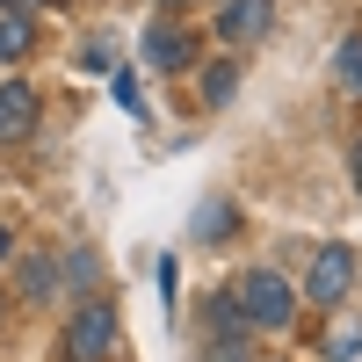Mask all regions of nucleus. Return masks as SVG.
I'll use <instances>...</instances> for the list:
<instances>
[{
  "label": "nucleus",
  "mask_w": 362,
  "mask_h": 362,
  "mask_svg": "<svg viewBox=\"0 0 362 362\" xmlns=\"http://www.w3.org/2000/svg\"><path fill=\"white\" fill-rule=\"evenodd\" d=\"M348 283H355V254L348 247H319L312 276H305V297H312V305H341Z\"/></svg>",
  "instance_id": "2"
},
{
  "label": "nucleus",
  "mask_w": 362,
  "mask_h": 362,
  "mask_svg": "<svg viewBox=\"0 0 362 362\" xmlns=\"http://www.w3.org/2000/svg\"><path fill=\"white\" fill-rule=\"evenodd\" d=\"M0 254H8V232H0Z\"/></svg>",
  "instance_id": "15"
},
{
  "label": "nucleus",
  "mask_w": 362,
  "mask_h": 362,
  "mask_svg": "<svg viewBox=\"0 0 362 362\" xmlns=\"http://www.w3.org/2000/svg\"><path fill=\"white\" fill-rule=\"evenodd\" d=\"M145 58H153L160 73H174L181 58H189V37H174V29H145Z\"/></svg>",
  "instance_id": "6"
},
{
  "label": "nucleus",
  "mask_w": 362,
  "mask_h": 362,
  "mask_svg": "<svg viewBox=\"0 0 362 362\" xmlns=\"http://www.w3.org/2000/svg\"><path fill=\"white\" fill-rule=\"evenodd\" d=\"M232 87H239V73H232V66L203 73V102H232Z\"/></svg>",
  "instance_id": "10"
},
{
  "label": "nucleus",
  "mask_w": 362,
  "mask_h": 362,
  "mask_svg": "<svg viewBox=\"0 0 362 362\" xmlns=\"http://www.w3.org/2000/svg\"><path fill=\"white\" fill-rule=\"evenodd\" d=\"M29 124H37V95H29L22 80H8L0 87V138H22Z\"/></svg>",
  "instance_id": "5"
},
{
  "label": "nucleus",
  "mask_w": 362,
  "mask_h": 362,
  "mask_svg": "<svg viewBox=\"0 0 362 362\" xmlns=\"http://www.w3.org/2000/svg\"><path fill=\"white\" fill-rule=\"evenodd\" d=\"M80 66H87V73H109V44H102V37L80 44Z\"/></svg>",
  "instance_id": "13"
},
{
  "label": "nucleus",
  "mask_w": 362,
  "mask_h": 362,
  "mask_svg": "<svg viewBox=\"0 0 362 362\" xmlns=\"http://www.w3.org/2000/svg\"><path fill=\"white\" fill-rule=\"evenodd\" d=\"M341 80L362 95V44H341Z\"/></svg>",
  "instance_id": "12"
},
{
  "label": "nucleus",
  "mask_w": 362,
  "mask_h": 362,
  "mask_svg": "<svg viewBox=\"0 0 362 362\" xmlns=\"http://www.w3.org/2000/svg\"><path fill=\"white\" fill-rule=\"evenodd\" d=\"M355 189H362V145H355Z\"/></svg>",
  "instance_id": "14"
},
{
  "label": "nucleus",
  "mask_w": 362,
  "mask_h": 362,
  "mask_svg": "<svg viewBox=\"0 0 362 362\" xmlns=\"http://www.w3.org/2000/svg\"><path fill=\"white\" fill-rule=\"evenodd\" d=\"M109 348H116V319H109L102 305L73 312V326H66V355H73V362H102Z\"/></svg>",
  "instance_id": "3"
},
{
  "label": "nucleus",
  "mask_w": 362,
  "mask_h": 362,
  "mask_svg": "<svg viewBox=\"0 0 362 362\" xmlns=\"http://www.w3.org/2000/svg\"><path fill=\"white\" fill-rule=\"evenodd\" d=\"M334 362H362V326H341L334 334Z\"/></svg>",
  "instance_id": "11"
},
{
  "label": "nucleus",
  "mask_w": 362,
  "mask_h": 362,
  "mask_svg": "<svg viewBox=\"0 0 362 362\" xmlns=\"http://www.w3.org/2000/svg\"><path fill=\"white\" fill-rule=\"evenodd\" d=\"M51 290H58V261H44V254H29V261H22V297H29V305H44Z\"/></svg>",
  "instance_id": "7"
},
{
  "label": "nucleus",
  "mask_w": 362,
  "mask_h": 362,
  "mask_svg": "<svg viewBox=\"0 0 362 362\" xmlns=\"http://www.w3.org/2000/svg\"><path fill=\"white\" fill-rule=\"evenodd\" d=\"M268 22H276V0H225L218 37L225 44H254V37H268Z\"/></svg>",
  "instance_id": "4"
},
{
  "label": "nucleus",
  "mask_w": 362,
  "mask_h": 362,
  "mask_svg": "<svg viewBox=\"0 0 362 362\" xmlns=\"http://www.w3.org/2000/svg\"><path fill=\"white\" fill-rule=\"evenodd\" d=\"M232 305H239V319H247V326L283 334L290 312H297V297H290V283L276 276V268H247V276H239V290H232Z\"/></svg>",
  "instance_id": "1"
},
{
  "label": "nucleus",
  "mask_w": 362,
  "mask_h": 362,
  "mask_svg": "<svg viewBox=\"0 0 362 362\" xmlns=\"http://www.w3.org/2000/svg\"><path fill=\"white\" fill-rule=\"evenodd\" d=\"M29 51V22L22 15H0V58H22Z\"/></svg>",
  "instance_id": "9"
},
{
  "label": "nucleus",
  "mask_w": 362,
  "mask_h": 362,
  "mask_svg": "<svg viewBox=\"0 0 362 362\" xmlns=\"http://www.w3.org/2000/svg\"><path fill=\"white\" fill-rule=\"evenodd\" d=\"M189 232H196V239H225V232H232V203H203Z\"/></svg>",
  "instance_id": "8"
}]
</instances>
